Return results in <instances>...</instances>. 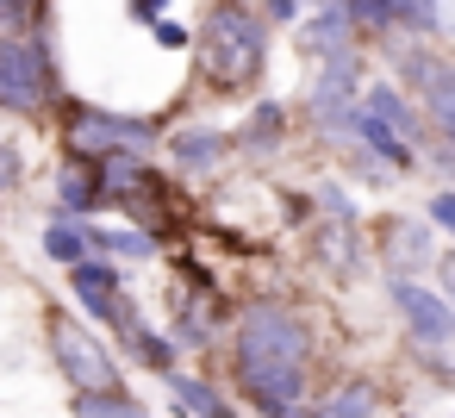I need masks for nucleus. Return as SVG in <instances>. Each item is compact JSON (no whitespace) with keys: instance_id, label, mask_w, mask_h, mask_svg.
I'll return each instance as SVG.
<instances>
[{"instance_id":"obj_31","label":"nucleus","mask_w":455,"mask_h":418,"mask_svg":"<svg viewBox=\"0 0 455 418\" xmlns=\"http://www.w3.org/2000/svg\"><path fill=\"white\" fill-rule=\"evenodd\" d=\"M268 20H299V0H262Z\"/></svg>"},{"instance_id":"obj_30","label":"nucleus","mask_w":455,"mask_h":418,"mask_svg":"<svg viewBox=\"0 0 455 418\" xmlns=\"http://www.w3.org/2000/svg\"><path fill=\"white\" fill-rule=\"evenodd\" d=\"M443 300H449V312H455V250L443 256Z\"/></svg>"},{"instance_id":"obj_12","label":"nucleus","mask_w":455,"mask_h":418,"mask_svg":"<svg viewBox=\"0 0 455 418\" xmlns=\"http://www.w3.org/2000/svg\"><path fill=\"white\" fill-rule=\"evenodd\" d=\"M312 256L331 269V275H362V225H318L312 237Z\"/></svg>"},{"instance_id":"obj_29","label":"nucleus","mask_w":455,"mask_h":418,"mask_svg":"<svg viewBox=\"0 0 455 418\" xmlns=\"http://www.w3.org/2000/svg\"><path fill=\"white\" fill-rule=\"evenodd\" d=\"M13 188H20V157L0 144V194H13Z\"/></svg>"},{"instance_id":"obj_34","label":"nucleus","mask_w":455,"mask_h":418,"mask_svg":"<svg viewBox=\"0 0 455 418\" xmlns=\"http://www.w3.org/2000/svg\"><path fill=\"white\" fill-rule=\"evenodd\" d=\"M275 418H306V412H299V406H287V412H275Z\"/></svg>"},{"instance_id":"obj_36","label":"nucleus","mask_w":455,"mask_h":418,"mask_svg":"<svg viewBox=\"0 0 455 418\" xmlns=\"http://www.w3.org/2000/svg\"><path fill=\"white\" fill-rule=\"evenodd\" d=\"M0 32H7V20H0Z\"/></svg>"},{"instance_id":"obj_23","label":"nucleus","mask_w":455,"mask_h":418,"mask_svg":"<svg viewBox=\"0 0 455 418\" xmlns=\"http://www.w3.org/2000/svg\"><path fill=\"white\" fill-rule=\"evenodd\" d=\"M281 125H287V113H281V100H256V113H250V132H243V144H281Z\"/></svg>"},{"instance_id":"obj_7","label":"nucleus","mask_w":455,"mask_h":418,"mask_svg":"<svg viewBox=\"0 0 455 418\" xmlns=\"http://www.w3.org/2000/svg\"><path fill=\"white\" fill-rule=\"evenodd\" d=\"M355 88H362V57H337L306 82V113L324 138H349V113H355Z\"/></svg>"},{"instance_id":"obj_19","label":"nucleus","mask_w":455,"mask_h":418,"mask_svg":"<svg viewBox=\"0 0 455 418\" xmlns=\"http://www.w3.org/2000/svg\"><path fill=\"white\" fill-rule=\"evenodd\" d=\"M88 250L125 256V262H150V256H156V237H150V231H88Z\"/></svg>"},{"instance_id":"obj_4","label":"nucleus","mask_w":455,"mask_h":418,"mask_svg":"<svg viewBox=\"0 0 455 418\" xmlns=\"http://www.w3.org/2000/svg\"><path fill=\"white\" fill-rule=\"evenodd\" d=\"M69 144V163H88V157H113V150H132L144 157L156 144V125L144 119H125V113H100V107H76V125L63 132Z\"/></svg>"},{"instance_id":"obj_35","label":"nucleus","mask_w":455,"mask_h":418,"mask_svg":"<svg viewBox=\"0 0 455 418\" xmlns=\"http://www.w3.org/2000/svg\"><path fill=\"white\" fill-rule=\"evenodd\" d=\"M393 418H418V412H393Z\"/></svg>"},{"instance_id":"obj_25","label":"nucleus","mask_w":455,"mask_h":418,"mask_svg":"<svg viewBox=\"0 0 455 418\" xmlns=\"http://www.w3.org/2000/svg\"><path fill=\"white\" fill-rule=\"evenodd\" d=\"M343 13H349V26H355V32H399L387 0H343Z\"/></svg>"},{"instance_id":"obj_3","label":"nucleus","mask_w":455,"mask_h":418,"mask_svg":"<svg viewBox=\"0 0 455 418\" xmlns=\"http://www.w3.org/2000/svg\"><path fill=\"white\" fill-rule=\"evenodd\" d=\"M57 94V76H51V57H44V38L32 32H0V107L32 119L44 113Z\"/></svg>"},{"instance_id":"obj_26","label":"nucleus","mask_w":455,"mask_h":418,"mask_svg":"<svg viewBox=\"0 0 455 418\" xmlns=\"http://www.w3.org/2000/svg\"><path fill=\"white\" fill-rule=\"evenodd\" d=\"M312 200H318V206H324L337 225H355V206H349V194H343L337 181H318V188H312Z\"/></svg>"},{"instance_id":"obj_6","label":"nucleus","mask_w":455,"mask_h":418,"mask_svg":"<svg viewBox=\"0 0 455 418\" xmlns=\"http://www.w3.org/2000/svg\"><path fill=\"white\" fill-rule=\"evenodd\" d=\"M387 293H393V306L405 318L411 350H455V312H449V300L436 287H424V281H411V275L393 269L387 275Z\"/></svg>"},{"instance_id":"obj_2","label":"nucleus","mask_w":455,"mask_h":418,"mask_svg":"<svg viewBox=\"0 0 455 418\" xmlns=\"http://www.w3.org/2000/svg\"><path fill=\"white\" fill-rule=\"evenodd\" d=\"M262 63H268V26L243 0H219L206 13V69H219V82H250Z\"/></svg>"},{"instance_id":"obj_8","label":"nucleus","mask_w":455,"mask_h":418,"mask_svg":"<svg viewBox=\"0 0 455 418\" xmlns=\"http://www.w3.org/2000/svg\"><path fill=\"white\" fill-rule=\"evenodd\" d=\"M299 44H306V57H318V63H337V57L355 51V26H349V13H343V0H324V7L299 26Z\"/></svg>"},{"instance_id":"obj_27","label":"nucleus","mask_w":455,"mask_h":418,"mask_svg":"<svg viewBox=\"0 0 455 418\" xmlns=\"http://www.w3.org/2000/svg\"><path fill=\"white\" fill-rule=\"evenodd\" d=\"M150 38H156L163 51H188V44H194V32H188L181 20H156V26H150Z\"/></svg>"},{"instance_id":"obj_33","label":"nucleus","mask_w":455,"mask_h":418,"mask_svg":"<svg viewBox=\"0 0 455 418\" xmlns=\"http://www.w3.org/2000/svg\"><path fill=\"white\" fill-rule=\"evenodd\" d=\"M169 0H132V20H150V13H163Z\"/></svg>"},{"instance_id":"obj_14","label":"nucleus","mask_w":455,"mask_h":418,"mask_svg":"<svg viewBox=\"0 0 455 418\" xmlns=\"http://www.w3.org/2000/svg\"><path fill=\"white\" fill-rule=\"evenodd\" d=\"M349 138H355V144H368L380 169H411V144H405V138H393V132H387L380 119H368L362 107L349 113Z\"/></svg>"},{"instance_id":"obj_1","label":"nucleus","mask_w":455,"mask_h":418,"mask_svg":"<svg viewBox=\"0 0 455 418\" xmlns=\"http://www.w3.org/2000/svg\"><path fill=\"white\" fill-rule=\"evenodd\" d=\"M231 362H299V368H312V318L281 306V300L243 306L237 337H231Z\"/></svg>"},{"instance_id":"obj_24","label":"nucleus","mask_w":455,"mask_h":418,"mask_svg":"<svg viewBox=\"0 0 455 418\" xmlns=\"http://www.w3.org/2000/svg\"><path fill=\"white\" fill-rule=\"evenodd\" d=\"M125 343L144 356V368H156V374H163V368H175V343H169V331H150V325H144V331H132Z\"/></svg>"},{"instance_id":"obj_16","label":"nucleus","mask_w":455,"mask_h":418,"mask_svg":"<svg viewBox=\"0 0 455 418\" xmlns=\"http://www.w3.org/2000/svg\"><path fill=\"white\" fill-rule=\"evenodd\" d=\"M107 194H100V181H94V169L88 163H69V169H57V206L69 213V219H82V213H94Z\"/></svg>"},{"instance_id":"obj_17","label":"nucleus","mask_w":455,"mask_h":418,"mask_svg":"<svg viewBox=\"0 0 455 418\" xmlns=\"http://www.w3.org/2000/svg\"><path fill=\"white\" fill-rule=\"evenodd\" d=\"M374 399H380L374 381H343V387H337L331 399H318L306 418H374Z\"/></svg>"},{"instance_id":"obj_28","label":"nucleus","mask_w":455,"mask_h":418,"mask_svg":"<svg viewBox=\"0 0 455 418\" xmlns=\"http://www.w3.org/2000/svg\"><path fill=\"white\" fill-rule=\"evenodd\" d=\"M424 213H430V231H449L455 237V194H430Z\"/></svg>"},{"instance_id":"obj_18","label":"nucleus","mask_w":455,"mask_h":418,"mask_svg":"<svg viewBox=\"0 0 455 418\" xmlns=\"http://www.w3.org/2000/svg\"><path fill=\"white\" fill-rule=\"evenodd\" d=\"M44 256H51V262H82V256H88V225L69 219V213H57V219L44 225Z\"/></svg>"},{"instance_id":"obj_32","label":"nucleus","mask_w":455,"mask_h":418,"mask_svg":"<svg viewBox=\"0 0 455 418\" xmlns=\"http://www.w3.org/2000/svg\"><path fill=\"white\" fill-rule=\"evenodd\" d=\"M436 169H449V175H455V138H443V144H436Z\"/></svg>"},{"instance_id":"obj_10","label":"nucleus","mask_w":455,"mask_h":418,"mask_svg":"<svg viewBox=\"0 0 455 418\" xmlns=\"http://www.w3.org/2000/svg\"><path fill=\"white\" fill-rule=\"evenodd\" d=\"M362 113H368V119H380V125H387L393 138H405V144H411V138L424 132L418 107H411V100H405V94H399L393 82H374V88H368V100H362Z\"/></svg>"},{"instance_id":"obj_5","label":"nucleus","mask_w":455,"mask_h":418,"mask_svg":"<svg viewBox=\"0 0 455 418\" xmlns=\"http://www.w3.org/2000/svg\"><path fill=\"white\" fill-rule=\"evenodd\" d=\"M51 356H57V368L69 374L76 393H119V362H113V350L94 343L76 318H57V325H51Z\"/></svg>"},{"instance_id":"obj_15","label":"nucleus","mask_w":455,"mask_h":418,"mask_svg":"<svg viewBox=\"0 0 455 418\" xmlns=\"http://www.w3.org/2000/svg\"><path fill=\"white\" fill-rule=\"evenodd\" d=\"M387 256H393V269H399V275H411L418 262H430V256H436V231H430V225L399 219V225H387Z\"/></svg>"},{"instance_id":"obj_20","label":"nucleus","mask_w":455,"mask_h":418,"mask_svg":"<svg viewBox=\"0 0 455 418\" xmlns=\"http://www.w3.org/2000/svg\"><path fill=\"white\" fill-rule=\"evenodd\" d=\"M387 7H393V26H405V32H418V38L449 32V13L436 7V0H387Z\"/></svg>"},{"instance_id":"obj_22","label":"nucleus","mask_w":455,"mask_h":418,"mask_svg":"<svg viewBox=\"0 0 455 418\" xmlns=\"http://www.w3.org/2000/svg\"><path fill=\"white\" fill-rule=\"evenodd\" d=\"M418 94H424V107L436 113V125H443V138H455V69L443 63V69H436V76H430V82H424Z\"/></svg>"},{"instance_id":"obj_11","label":"nucleus","mask_w":455,"mask_h":418,"mask_svg":"<svg viewBox=\"0 0 455 418\" xmlns=\"http://www.w3.org/2000/svg\"><path fill=\"white\" fill-rule=\"evenodd\" d=\"M169 157H175L188 175H212V169L225 163V132H212V125H188V132L169 138Z\"/></svg>"},{"instance_id":"obj_13","label":"nucleus","mask_w":455,"mask_h":418,"mask_svg":"<svg viewBox=\"0 0 455 418\" xmlns=\"http://www.w3.org/2000/svg\"><path fill=\"white\" fill-rule=\"evenodd\" d=\"M156 381H163V387H169V393H175L194 418H237V406H231L212 381H194V374H181V368H163Z\"/></svg>"},{"instance_id":"obj_9","label":"nucleus","mask_w":455,"mask_h":418,"mask_svg":"<svg viewBox=\"0 0 455 418\" xmlns=\"http://www.w3.org/2000/svg\"><path fill=\"white\" fill-rule=\"evenodd\" d=\"M125 269H113V262H100V256H82V262H69V287H76V300L107 325V312H113V300L125 293Z\"/></svg>"},{"instance_id":"obj_21","label":"nucleus","mask_w":455,"mask_h":418,"mask_svg":"<svg viewBox=\"0 0 455 418\" xmlns=\"http://www.w3.org/2000/svg\"><path fill=\"white\" fill-rule=\"evenodd\" d=\"M76 418H150L132 393H76Z\"/></svg>"}]
</instances>
